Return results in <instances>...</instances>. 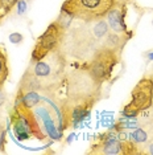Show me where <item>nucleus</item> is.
<instances>
[{
  "label": "nucleus",
  "instance_id": "nucleus-1",
  "mask_svg": "<svg viewBox=\"0 0 153 155\" xmlns=\"http://www.w3.org/2000/svg\"><path fill=\"white\" fill-rule=\"evenodd\" d=\"M67 98L74 106L91 107L100 93V85L87 69L74 70L67 76Z\"/></svg>",
  "mask_w": 153,
  "mask_h": 155
},
{
  "label": "nucleus",
  "instance_id": "nucleus-2",
  "mask_svg": "<svg viewBox=\"0 0 153 155\" xmlns=\"http://www.w3.org/2000/svg\"><path fill=\"white\" fill-rule=\"evenodd\" d=\"M66 66V58L60 49H53L42 60L32 62L29 66V72L37 77L41 82L42 90L54 89L55 84L60 82L64 77Z\"/></svg>",
  "mask_w": 153,
  "mask_h": 155
},
{
  "label": "nucleus",
  "instance_id": "nucleus-3",
  "mask_svg": "<svg viewBox=\"0 0 153 155\" xmlns=\"http://www.w3.org/2000/svg\"><path fill=\"white\" fill-rule=\"evenodd\" d=\"M12 125L13 131L19 139L37 138L42 140L46 137L36 114H34L33 109L24 105L20 101L16 104L12 111Z\"/></svg>",
  "mask_w": 153,
  "mask_h": 155
},
{
  "label": "nucleus",
  "instance_id": "nucleus-4",
  "mask_svg": "<svg viewBox=\"0 0 153 155\" xmlns=\"http://www.w3.org/2000/svg\"><path fill=\"white\" fill-rule=\"evenodd\" d=\"M115 5V0H66L62 11L82 21L102 19Z\"/></svg>",
  "mask_w": 153,
  "mask_h": 155
},
{
  "label": "nucleus",
  "instance_id": "nucleus-5",
  "mask_svg": "<svg viewBox=\"0 0 153 155\" xmlns=\"http://www.w3.org/2000/svg\"><path fill=\"white\" fill-rule=\"evenodd\" d=\"M117 62H119L117 51L108 47H102L92 54V58L90 60L89 64H86L85 68L98 82L103 84L104 81L110 80Z\"/></svg>",
  "mask_w": 153,
  "mask_h": 155
},
{
  "label": "nucleus",
  "instance_id": "nucleus-6",
  "mask_svg": "<svg viewBox=\"0 0 153 155\" xmlns=\"http://www.w3.org/2000/svg\"><path fill=\"white\" fill-rule=\"evenodd\" d=\"M153 105V76L144 77L136 84L131 94L130 104L124 107L123 115L135 117L139 113L148 110Z\"/></svg>",
  "mask_w": 153,
  "mask_h": 155
},
{
  "label": "nucleus",
  "instance_id": "nucleus-7",
  "mask_svg": "<svg viewBox=\"0 0 153 155\" xmlns=\"http://www.w3.org/2000/svg\"><path fill=\"white\" fill-rule=\"evenodd\" d=\"M65 35H66V28L64 25H61L57 20L54 23H52L48 27V29L42 33V36L37 40V44L34 45L32 53V62L40 61L50 51L57 49L64 41Z\"/></svg>",
  "mask_w": 153,
  "mask_h": 155
},
{
  "label": "nucleus",
  "instance_id": "nucleus-8",
  "mask_svg": "<svg viewBox=\"0 0 153 155\" xmlns=\"http://www.w3.org/2000/svg\"><path fill=\"white\" fill-rule=\"evenodd\" d=\"M89 154H103V155H117L123 154L121 140L116 137V134L108 133L99 139V142L94 144Z\"/></svg>",
  "mask_w": 153,
  "mask_h": 155
},
{
  "label": "nucleus",
  "instance_id": "nucleus-9",
  "mask_svg": "<svg viewBox=\"0 0 153 155\" xmlns=\"http://www.w3.org/2000/svg\"><path fill=\"white\" fill-rule=\"evenodd\" d=\"M33 111H34V114H36V117L38 119V122H40V125H41V127H42L44 133L46 134V135H50L53 139H60L61 138V133L58 131L54 119L50 115V111L48 110L45 106H42V105H38V106L37 105H34Z\"/></svg>",
  "mask_w": 153,
  "mask_h": 155
},
{
  "label": "nucleus",
  "instance_id": "nucleus-10",
  "mask_svg": "<svg viewBox=\"0 0 153 155\" xmlns=\"http://www.w3.org/2000/svg\"><path fill=\"white\" fill-rule=\"evenodd\" d=\"M126 7L123 5H117V7H112V8L108 11L106 16V21L110 25V29L112 32L116 33H127V25L126 21H124V17H126Z\"/></svg>",
  "mask_w": 153,
  "mask_h": 155
},
{
  "label": "nucleus",
  "instance_id": "nucleus-11",
  "mask_svg": "<svg viewBox=\"0 0 153 155\" xmlns=\"http://www.w3.org/2000/svg\"><path fill=\"white\" fill-rule=\"evenodd\" d=\"M131 35L130 33H116V32H108L106 38H104V44L103 47H108L115 51H120L123 49V47L126 45V43L130 40Z\"/></svg>",
  "mask_w": 153,
  "mask_h": 155
},
{
  "label": "nucleus",
  "instance_id": "nucleus-12",
  "mask_svg": "<svg viewBox=\"0 0 153 155\" xmlns=\"http://www.w3.org/2000/svg\"><path fill=\"white\" fill-rule=\"evenodd\" d=\"M8 77V62H7V53L4 47H0V86L5 82Z\"/></svg>",
  "mask_w": 153,
  "mask_h": 155
},
{
  "label": "nucleus",
  "instance_id": "nucleus-13",
  "mask_svg": "<svg viewBox=\"0 0 153 155\" xmlns=\"http://www.w3.org/2000/svg\"><path fill=\"white\" fill-rule=\"evenodd\" d=\"M17 3L19 0H0V20L4 19Z\"/></svg>",
  "mask_w": 153,
  "mask_h": 155
},
{
  "label": "nucleus",
  "instance_id": "nucleus-14",
  "mask_svg": "<svg viewBox=\"0 0 153 155\" xmlns=\"http://www.w3.org/2000/svg\"><path fill=\"white\" fill-rule=\"evenodd\" d=\"M131 138L135 140V142H137V143H145L148 140L149 138V135H148V133L147 131H144L142 129H137L136 131H133L131 134Z\"/></svg>",
  "mask_w": 153,
  "mask_h": 155
},
{
  "label": "nucleus",
  "instance_id": "nucleus-15",
  "mask_svg": "<svg viewBox=\"0 0 153 155\" xmlns=\"http://www.w3.org/2000/svg\"><path fill=\"white\" fill-rule=\"evenodd\" d=\"M23 40H24V37H23V35H20V33H12V35H9V41L13 43V44H20Z\"/></svg>",
  "mask_w": 153,
  "mask_h": 155
},
{
  "label": "nucleus",
  "instance_id": "nucleus-16",
  "mask_svg": "<svg viewBox=\"0 0 153 155\" xmlns=\"http://www.w3.org/2000/svg\"><path fill=\"white\" fill-rule=\"evenodd\" d=\"M4 90H3V87L0 86V107L3 106V105H4Z\"/></svg>",
  "mask_w": 153,
  "mask_h": 155
}]
</instances>
